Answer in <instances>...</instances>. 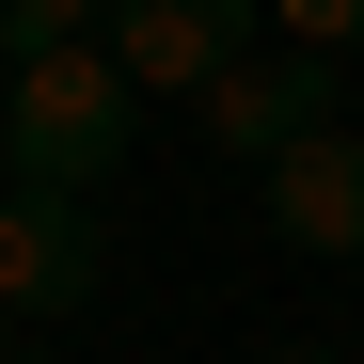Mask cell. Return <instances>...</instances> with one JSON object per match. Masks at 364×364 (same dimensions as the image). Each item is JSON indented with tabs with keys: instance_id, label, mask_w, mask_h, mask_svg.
<instances>
[{
	"instance_id": "2",
	"label": "cell",
	"mask_w": 364,
	"mask_h": 364,
	"mask_svg": "<svg viewBox=\"0 0 364 364\" xmlns=\"http://www.w3.org/2000/svg\"><path fill=\"white\" fill-rule=\"evenodd\" d=\"M111 285V237L80 191H0V317H80Z\"/></svg>"
},
{
	"instance_id": "4",
	"label": "cell",
	"mask_w": 364,
	"mask_h": 364,
	"mask_svg": "<svg viewBox=\"0 0 364 364\" xmlns=\"http://www.w3.org/2000/svg\"><path fill=\"white\" fill-rule=\"evenodd\" d=\"M111 64L143 95H206L222 64H254V0H111Z\"/></svg>"
},
{
	"instance_id": "7",
	"label": "cell",
	"mask_w": 364,
	"mask_h": 364,
	"mask_svg": "<svg viewBox=\"0 0 364 364\" xmlns=\"http://www.w3.org/2000/svg\"><path fill=\"white\" fill-rule=\"evenodd\" d=\"M269 32H285V48H348V32H364V0H269Z\"/></svg>"
},
{
	"instance_id": "8",
	"label": "cell",
	"mask_w": 364,
	"mask_h": 364,
	"mask_svg": "<svg viewBox=\"0 0 364 364\" xmlns=\"http://www.w3.org/2000/svg\"><path fill=\"white\" fill-rule=\"evenodd\" d=\"M0 364H16V348H0Z\"/></svg>"
},
{
	"instance_id": "1",
	"label": "cell",
	"mask_w": 364,
	"mask_h": 364,
	"mask_svg": "<svg viewBox=\"0 0 364 364\" xmlns=\"http://www.w3.org/2000/svg\"><path fill=\"white\" fill-rule=\"evenodd\" d=\"M127 127H143V80L111 64V48H48V64H16V95H0L16 191H95V174L127 159Z\"/></svg>"
},
{
	"instance_id": "3",
	"label": "cell",
	"mask_w": 364,
	"mask_h": 364,
	"mask_svg": "<svg viewBox=\"0 0 364 364\" xmlns=\"http://www.w3.org/2000/svg\"><path fill=\"white\" fill-rule=\"evenodd\" d=\"M317 127H348L333 48H269V64H222L206 80V143L222 159H285V143H317Z\"/></svg>"
},
{
	"instance_id": "5",
	"label": "cell",
	"mask_w": 364,
	"mask_h": 364,
	"mask_svg": "<svg viewBox=\"0 0 364 364\" xmlns=\"http://www.w3.org/2000/svg\"><path fill=\"white\" fill-rule=\"evenodd\" d=\"M269 237L301 254H364V127H317L269 159Z\"/></svg>"
},
{
	"instance_id": "6",
	"label": "cell",
	"mask_w": 364,
	"mask_h": 364,
	"mask_svg": "<svg viewBox=\"0 0 364 364\" xmlns=\"http://www.w3.org/2000/svg\"><path fill=\"white\" fill-rule=\"evenodd\" d=\"M48 48H111V0H0V64H48Z\"/></svg>"
}]
</instances>
